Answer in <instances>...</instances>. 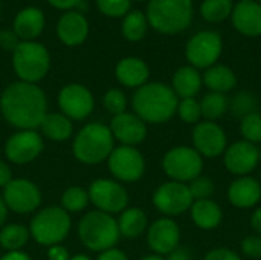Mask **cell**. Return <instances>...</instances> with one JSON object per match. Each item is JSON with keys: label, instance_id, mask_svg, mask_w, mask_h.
Listing matches in <instances>:
<instances>
[{"label": "cell", "instance_id": "1", "mask_svg": "<svg viewBox=\"0 0 261 260\" xmlns=\"http://www.w3.org/2000/svg\"><path fill=\"white\" fill-rule=\"evenodd\" d=\"M0 109L8 123L23 130H32L46 116V97L32 83H12L2 93Z\"/></svg>", "mask_w": 261, "mask_h": 260}, {"label": "cell", "instance_id": "2", "mask_svg": "<svg viewBox=\"0 0 261 260\" xmlns=\"http://www.w3.org/2000/svg\"><path fill=\"white\" fill-rule=\"evenodd\" d=\"M177 104L179 100L174 90L162 83H145L132 98L135 113L144 123L153 124L170 121L177 113Z\"/></svg>", "mask_w": 261, "mask_h": 260}, {"label": "cell", "instance_id": "3", "mask_svg": "<svg viewBox=\"0 0 261 260\" xmlns=\"http://www.w3.org/2000/svg\"><path fill=\"white\" fill-rule=\"evenodd\" d=\"M193 18V0H150L148 23L162 34H177L187 29Z\"/></svg>", "mask_w": 261, "mask_h": 260}, {"label": "cell", "instance_id": "4", "mask_svg": "<svg viewBox=\"0 0 261 260\" xmlns=\"http://www.w3.org/2000/svg\"><path fill=\"white\" fill-rule=\"evenodd\" d=\"M113 152V135L101 123L87 124L80 130L73 143V153L78 161L93 166L99 164Z\"/></svg>", "mask_w": 261, "mask_h": 260}, {"label": "cell", "instance_id": "5", "mask_svg": "<svg viewBox=\"0 0 261 260\" xmlns=\"http://www.w3.org/2000/svg\"><path fill=\"white\" fill-rule=\"evenodd\" d=\"M78 234L81 242L92 251L110 250L121 236L118 222L104 211L87 213L78 225Z\"/></svg>", "mask_w": 261, "mask_h": 260}, {"label": "cell", "instance_id": "6", "mask_svg": "<svg viewBox=\"0 0 261 260\" xmlns=\"http://www.w3.org/2000/svg\"><path fill=\"white\" fill-rule=\"evenodd\" d=\"M12 64L17 75L24 83L40 81L49 70L50 58L43 44L34 41H23L14 49Z\"/></svg>", "mask_w": 261, "mask_h": 260}, {"label": "cell", "instance_id": "7", "mask_svg": "<svg viewBox=\"0 0 261 260\" xmlns=\"http://www.w3.org/2000/svg\"><path fill=\"white\" fill-rule=\"evenodd\" d=\"M203 158L190 146H176L162 158L165 175L176 182L190 184L203 172Z\"/></svg>", "mask_w": 261, "mask_h": 260}, {"label": "cell", "instance_id": "8", "mask_svg": "<svg viewBox=\"0 0 261 260\" xmlns=\"http://www.w3.org/2000/svg\"><path fill=\"white\" fill-rule=\"evenodd\" d=\"M70 231V218L66 210L49 207L41 210L31 222V234L41 245H55Z\"/></svg>", "mask_w": 261, "mask_h": 260}, {"label": "cell", "instance_id": "9", "mask_svg": "<svg viewBox=\"0 0 261 260\" xmlns=\"http://www.w3.org/2000/svg\"><path fill=\"white\" fill-rule=\"evenodd\" d=\"M223 41L220 34L214 31H202L193 35L185 46V57L190 66L199 69H208L217 63L222 55Z\"/></svg>", "mask_w": 261, "mask_h": 260}, {"label": "cell", "instance_id": "10", "mask_svg": "<svg viewBox=\"0 0 261 260\" xmlns=\"http://www.w3.org/2000/svg\"><path fill=\"white\" fill-rule=\"evenodd\" d=\"M194 199L191 196V192L188 188V184L168 181L159 185L153 195V204L154 207L165 216H180L187 211H190Z\"/></svg>", "mask_w": 261, "mask_h": 260}, {"label": "cell", "instance_id": "11", "mask_svg": "<svg viewBox=\"0 0 261 260\" xmlns=\"http://www.w3.org/2000/svg\"><path fill=\"white\" fill-rule=\"evenodd\" d=\"M193 149L202 158H219L228 147L225 129L216 121H200L193 129Z\"/></svg>", "mask_w": 261, "mask_h": 260}, {"label": "cell", "instance_id": "12", "mask_svg": "<svg viewBox=\"0 0 261 260\" xmlns=\"http://www.w3.org/2000/svg\"><path fill=\"white\" fill-rule=\"evenodd\" d=\"M109 169L116 179L122 182H135L141 179L145 172V159L138 149L121 146L110 153Z\"/></svg>", "mask_w": 261, "mask_h": 260}, {"label": "cell", "instance_id": "13", "mask_svg": "<svg viewBox=\"0 0 261 260\" xmlns=\"http://www.w3.org/2000/svg\"><path fill=\"white\" fill-rule=\"evenodd\" d=\"M260 149L258 146L248 143L245 139L236 141L232 144H228L225 153H223V164L226 170L239 176H249L260 164Z\"/></svg>", "mask_w": 261, "mask_h": 260}, {"label": "cell", "instance_id": "14", "mask_svg": "<svg viewBox=\"0 0 261 260\" xmlns=\"http://www.w3.org/2000/svg\"><path fill=\"white\" fill-rule=\"evenodd\" d=\"M89 198L99 208L107 215L110 213H121L128 205V193L127 190L110 179H98L93 181L89 188Z\"/></svg>", "mask_w": 261, "mask_h": 260}, {"label": "cell", "instance_id": "15", "mask_svg": "<svg viewBox=\"0 0 261 260\" xmlns=\"http://www.w3.org/2000/svg\"><path fill=\"white\" fill-rule=\"evenodd\" d=\"M3 202L6 208H11L15 213H31L40 205L41 196L37 185L31 181L12 179L3 187Z\"/></svg>", "mask_w": 261, "mask_h": 260}, {"label": "cell", "instance_id": "16", "mask_svg": "<svg viewBox=\"0 0 261 260\" xmlns=\"http://www.w3.org/2000/svg\"><path fill=\"white\" fill-rule=\"evenodd\" d=\"M147 242L158 256H168L180 245V227L171 218H159L150 225Z\"/></svg>", "mask_w": 261, "mask_h": 260}, {"label": "cell", "instance_id": "17", "mask_svg": "<svg viewBox=\"0 0 261 260\" xmlns=\"http://www.w3.org/2000/svg\"><path fill=\"white\" fill-rule=\"evenodd\" d=\"M43 150V139L34 130H21L12 135L5 147L6 158L14 164H28Z\"/></svg>", "mask_w": 261, "mask_h": 260}, {"label": "cell", "instance_id": "18", "mask_svg": "<svg viewBox=\"0 0 261 260\" xmlns=\"http://www.w3.org/2000/svg\"><path fill=\"white\" fill-rule=\"evenodd\" d=\"M58 104L67 118L83 120L93 110V97L81 84H69L61 89Z\"/></svg>", "mask_w": 261, "mask_h": 260}, {"label": "cell", "instance_id": "19", "mask_svg": "<svg viewBox=\"0 0 261 260\" xmlns=\"http://www.w3.org/2000/svg\"><path fill=\"white\" fill-rule=\"evenodd\" d=\"M112 135L124 146L135 147L147 138V124L136 113H121L113 116L110 124Z\"/></svg>", "mask_w": 261, "mask_h": 260}, {"label": "cell", "instance_id": "20", "mask_svg": "<svg viewBox=\"0 0 261 260\" xmlns=\"http://www.w3.org/2000/svg\"><path fill=\"white\" fill-rule=\"evenodd\" d=\"M228 201L239 210L255 208L261 201L260 181L251 175L236 178L228 188Z\"/></svg>", "mask_w": 261, "mask_h": 260}, {"label": "cell", "instance_id": "21", "mask_svg": "<svg viewBox=\"0 0 261 260\" xmlns=\"http://www.w3.org/2000/svg\"><path fill=\"white\" fill-rule=\"evenodd\" d=\"M232 23L234 28L248 37L261 35V3L248 0L240 2L232 9Z\"/></svg>", "mask_w": 261, "mask_h": 260}, {"label": "cell", "instance_id": "22", "mask_svg": "<svg viewBox=\"0 0 261 260\" xmlns=\"http://www.w3.org/2000/svg\"><path fill=\"white\" fill-rule=\"evenodd\" d=\"M57 34L64 44L78 46L86 40L89 34L87 20L80 12H66L57 25Z\"/></svg>", "mask_w": 261, "mask_h": 260}, {"label": "cell", "instance_id": "23", "mask_svg": "<svg viewBox=\"0 0 261 260\" xmlns=\"http://www.w3.org/2000/svg\"><path fill=\"white\" fill-rule=\"evenodd\" d=\"M193 224L202 231H211L222 225L223 222V210L213 199L194 201L190 208Z\"/></svg>", "mask_w": 261, "mask_h": 260}, {"label": "cell", "instance_id": "24", "mask_svg": "<svg viewBox=\"0 0 261 260\" xmlns=\"http://www.w3.org/2000/svg\"><path fill=\"white\" fill-rule=\"evenodd\" d=\"M150 75L148 66L136 57L124 58L116 66V78L127 87H141L147 83Z\"/></svg>", "mask_w": 261, "mask_h": 260}, {"label": "cell", "instance_id": "25", "mask_svg": "<svg viewBox=\"0 0 261 260\" xmlns=\"http://www.w3.org/2000/svg\"><path fill=\"white\" fill-rule=\"evenodd\" d=\"M203 80L200 72L193 66H182L177 69L173 75V90L177 95L184 98H196L202 89Z\"/></svg>", "mask_w": 261, "mask_h": 260}, {"label": "cell", "instance_id": "26", "mask_svg": "<svg viewBox=\"0 0 261 260\" xmlns=\"http://www.w3.org/2000/svg\"><path fill=\"white\" fill-rule=\"evenodd\" d=\"M44 26V15L37 8H26L20 11L14 21V32L18 38L32 40L38 37Z\"/></svg>", "mask_w": 261, "mask_h": 260}, {"label": "cell", "instance_id": "27", "mask_svg": "<svg viewBox=\"0 0 261 260\" xmlns=\"http://www.w3.org/2000/svg\"><path fill=\"white\" fill-rule=\"evenodd\" d=\"M203 84L210 89V92L223 93L226 95L237 86V75L236 72L223 64H214L208 67L202 77Z\"/></svg>", "mask_w": 261, "mask_h": 260}, {"label": "cell", "instance_id": "28", "mask_svg": "<svg viewBox=\"0 0 261 260\" xmlns=\"http://www.w3.org/2000/svg\"><path fill=\"white\" fill-rule=\"evenodd\" d=\"M148 225V219L147 215L141 210V208H125L121 213V218L118 221V228H119V234H122L124 238H139Z\"/></svg>", "mask_w": 261, "mask_h": 260}, {"label": "cell", "instance_id": "29", "mask_svg": "<svg viewBox=\"0 0 261 260\" xmlns=\"http://www.w3.org/2000/svg\"><path fill=\"white\" fill-rule=\"evenodd\" d=\"M43 133L52 141H66L72 136V123L66 115L61 113H46L41 121Z\"/></svg>", "mask_w": 261, "mask_h": 260}, {"label": "cell", "instance_id": "30", "mask_svg": "<svg viewBox=\"0 0 261 260\" xmlns=\"http://www.w3.org/2000/svg\"><path fill=\"white\" fill-rule=\"evenodd\" d=\"M228 107H229V101H228L226 95H223V93L210 92V93L203 95V98L200 101L202 118H205L206 121L220 120L228 112Z\"/></svg>", "mask_w": 261, "mask_h": 260}, {"label": "cell", "instance_id": "31", "mask_svg": "<svg viewBox=\"0 0 261 260\" xmlns=\"http://www.w3.org/2000/svg\"><path fill=\"white\" fill-rule=\"evenodd\" d=\"M234 9L232 0H203L200 6L202 17L210 23H220L226 20Z\"/></svg>", "mask_w": 261, "mask_h": 260}, {"label": "cell", "instance_id": "32", "mask_svg": "<svg viewBox=\"0 0 261 260\" xmlns=\"http://www.w3.org/2000/svg\"><path fill=\"white\" fill-rule=\"evenodd\" d=\"M147 32V17L141 11H132L122 21V34L130 41H139Z\"/></svg>", "mask_w": 261, "mask_h": 260}, {"label": "cell", "instance_id": "33", "mask_svg": "<svg viewBox=\"0 0 261 260\" xmlns=\"http://www.w3.org/2000/svg\"><path fill=\"white\" fill-rule=\"evenodd\" d=\"M29 233L21 225H8L0 231V244L9 251H18L28 241Z\"/></svg>", "mask_w": 261, "mask_h": 260}, {"label": "cell", "instance_id": "34", "mask_svg": "<svg viewBox=\"0 0 261 260\" xmlns=\"http://www.w3.org/2000/svg\"><path fill=\"white\" fill-rule=\"evenodd\" d=\"M257 109H258V100L255 95L249 92H240L231 100V110L234 116H239L240 120L251 113H255Z\"/></svg>", "mask_w": 261, "mask_h": 260}, {"label": "cell", "instance_id": "35", "mask_svg": "<svg viewBox=\"0 0 261 260\" xmlns=\"http://www.w3.org/2000/svg\"><path fill=\"white\" fill-rule=\"evenodd\" d=\"M240 133L245 141L252 144L261 143V115L258 112L251 113L240 120Z\"/></svg>", "mask_w": 261, "mask_h": 260}, {"label": "cell", "instance_id": "36", "mask_svg": "<svg viewBox=\"0 0 261 260\" xmlns=\"http://www.w3.org/2000/svg\"><path fill=\"white\" fill-rule=\"evenodd\" d=\"M177 115L187 124H197L202 121L200 101L196 98H184L177 104Z\"/></svg>", "mask_w": 261, "mask_h": 260}, {"label": "cell", "instance_id": "37", "mask_svg": "<svg viewBox=\"0 0 261 260\" xmlns=\"http://www.w3.org/2000/svg\"><path fill=\"white\" fill-rule=\"evenodd\" d=\"M87 201H89V193L80 187H70L64 192L63 198H61V202H63V207L67 210V211H81L86 205H87Z\"/></svg>", "mask_w": 261, "mask_h": 260}, {"label": "cell", "instance_id": "38", "mask_svg": "<svg viewBox=\"0 0 261 260\" xmlns=\"http://www.w3.org/2000/svg\"><path fill=\"white\" fill-rule=\"evenodd\" d=\"M188 188L191 192V196L194 201H202V199H211L214 192H216V185L213 182L211 178L200 175L196 179H193L188 184Z\"/></svg>", "mask_w": 261, "mask_h": 260}, {"label": "cell", "instance_id": "39", "mask_svg": "<svg viewBox=\"0 0 261 260\" xmlns=\"http://www.w3.org/2000/svg\"><path fill=\"white\" fill-rule=\"evenodd\" d=\"M104 107L107 109V112H110L112 115H121L125 112L127 107V98L125 95L118 90V89H112L104 95Z\"/></svg>", "mask_w": 261, "mask_h": 260}, {"label": "cell", "instance_id": "40", "mask_svg": "<svg viewBox=\"0 0 261 260\" xmlns=\"http://www.w3.org/2000/svg\"><path fill=\"white\" fill-rule=\"evenodd\" d=\"M98 8L109 17H121L128 12L132 0H96Z\"/></svg>", "mask_w": 261, "mask_h": 260}, {"label": "cell", "instance_id": "41", "mask_svg": "<svg viewBox=\"0 0 261 260\" xmlns=\"http://www.w3.org/2000/svg\"><path fill=\"white\" fill-rule=\"evenodd\" d=\"M240 250H242L243 256H246L248 259H261V238L257 234H249V236L243 238V241L240 244Z\"/></svg>", "mask_w": 261, "mask_h": 260}, {"label": "cell", "instance_id": "42", "mask_svg": "<svg viewBox=\"0 0 261 260\" xmlns=\"http://www.w3.org/2000/svg\"><path fill=\"white\" fill-rule=\"evenodd\" d=\"M203 260H242V257L234 250H229L225 247H217V248L210 250Z\"/></svg>", "mask_w": 261, "mask_h": 260}, {"label": "cell", "instance_id": "43", "mask_svg": "<svg viewBox=\"0 0 261 260\" xmlns=\"http://www.w3.org/2000/svg\"><path fill=\"white\" fill-rule=\"evenodd\" d=\"M0 46L5 49H15L18 46V37L14 31H0Z\"/></svg>", "mask_w": 261, "mask_h": 260}, {"label": "cell", "instance_id": "44", "mask_svg": "<svg viewBox=\"0 0 261 260\" xmlns=\"http://www.w3.org/2000/svg\"><path fill=\"white\" fill-rule=\"evenodd\" d=\"M98 260H128V259H127V256H125L121 250L110 248V250L102 251V254L99 256V259Z\"/></svg>", "mask_w": 261, "mask_h": 260}, {"label": "cell", "instance_id": "45", "mask_svg": "<svg viewBox=\"0 0 261 260\" xmlns=\"http://www.w3.org/2000/svg\"><path fill=\"white\" fill-rule=\"evenodd\" d=\"M251 228H252L254 234L261 238V207L255 208L251 215Z\"/></svg>", "mask_w": 261, "mask_h": 260}, {"label": "cell", "instance_id": "46", "mask_svg": "<svg viewBox=\"0 0 261 260\" xmlns=\"http://www.w3.org/2000/svg\"><path fill=\"white\" fill-rule=\"evenodd\" d=\"M49 260H69V253L63 247H52L47 253Z\"/></svg>", "mask_w": 261, "mask_h": 260}, {"label": "cell", "instance_id": "47", "mask_svg": "<svg viewBox=\"0 0 261 260\" xmlns=\"http://www.w3.org/2000/svg\"><path fill=\"white\" fill-rule=\"evenodd\" d=\"M12 181L11 178V169L0 161V187H6Z\"/></svg>", "mask_w": 261, "mask_h": 260}, {"label": "cell", "instance_id": "48", "mask_svg": "<svg viewBox=\"0 0 261 260\" xmlns=\"http://www.w3.org/2000/svg\"><path fill=\"white\" fill-rule=\"evenodd\" d=\"M167 260H191V254H190L188 250L179 247V248H176L173 253L168 254V259Z\"/></svg>", "mask_w": 261, "mask_h": 260}, {"label": "cell", "instance_id": "49", "mask_svg": "<svg viewBox=\"0 0 261 260\" xmlns=\"http://www.w3.org/2000/svg\"><path fill=\"white\" fill-rule=\"evenodd\" d=\"M47 2L58 9H70L75 8L80 0H47Z\"/></svg>", "mask_w": 261, "mask_h": 260}, {"label": "cell", "instance_id": "50", "mask_svg": "<svg viewBox=\"0 0 261 260\" xmlns=\"http://www.w3.org/2000/svg\"><path fill=\"white\" fill-rule=\"evenodd\" d=\"M0 260H29V257H28V254H24L21 251H9Z\"/></svg>", "mask_w": 261, "mask_h": 260}, {"label": "cell", "instance_id": "51", "mask_svg": "<svg viewBox=\"0 0 261 260\" xmlns=\"http://www.w3.org/2000/svg\"><path fill=\"white\" fill-rule=\"evenodd\" d=\"M5 219H6V205H5L3 199L0 198V225L5 222Z\"/></svg>", "mask_w": 261, "mask_h": 260}, {"label": "cell", "instance_id": "52", "mask_svg": "<svg viewBox=\"0 0 261 260\" xmlns=\"http://www.w3.org/2000/svg\"><path fill=\"white\" fill-rule=\"evenodd\" d=\"M75 8H78V12H80V14H83V12H87V9H89V5H87L86 2L80 0V2H78V5H76Z\"/></svg>", "mask_w": 261, "mask_h": 260}, {"label": "cell", "instance_id": "53", "mask_svg": "<svg viewBox=\"0 0 261 260\" xmlns=\"http://www.w3.org/2000/svg\"><path fill=\"white\" fill-rule=\"evenodd\" d=\"M141 260H167V259H165V257H162V256L153 254V256H145V257H142Z\"/></svg>", "mask_w": 261, "mask_h": 260}, {"label": "cell", "instance_id": "54", "mask_svg": "<svg viewBox=\"0 0 261 260\" xmlns=\"http://www.w3.org/2000/svg\"><path fill=\"white\" fill-rule=\"evenodd\" d=\"M70 260H90L89 257H86V256H83V254H80V256H75L73 259Z\"/></svg>", "mask_w": 261, "mask_h": 260}, {"label": "cell", "instance_id": "55", "mask_svg": "<svg viewBox=\"0 0 261 260\" xmlns=\"http://www.w3.org/2000/svg\"><path fill=\"white\" fill-rule=\"evenodd\" d=\"M258 181H260V184H261V173H260V179H258Z\"/></svg>", "mask_w": 261, "mask_h": 260}, {"label": "cell", "instance_id": "56", "mask_svg": "<svg viewBox=\"0 0 261 260\" xmlns=\"http://www.w3.org/2000/svg\"><path fill=\"white\" fill-rule=\"evenodd\" d=\"M258 149H260V158H261V147H258Z\"/></svg>", "mask_w": 261, "mask_h": 260}, {"label": "cell", "instance_id": "57", "mask_svg": "<svg viewBox=\"0 0 261 260\" xmlns=\"http://www.w3.org/2000/svg\"><path fill=\"white\" fill-rule=\"evenodd\" d=\"M136 2H144V0H136Z\"/></svg>", "mask_w": 261, "mask_h": 260}, {"label": "cell", "instance_id": "58", "mask_svg": "<svg viewBox=\"0 0 261 260\" xmlns=\"http://www.w3.org/2000/svg\"><path fill=\"white\" fill-rule=\"evenodd\" d=\"M242 2H248V0H242Z\"/></svg>", "mask_w": 261, "mask_h": 260}, {"label": "cell", "instance_id": "59", "mask_svg": "<svg viewBox=\"0 0 261 260\" xmlns=\"http://www.w3.org/2000/svg\"><path fill=\"white\" fill-rule=\"evenodd\" d=\"M260 2H261V0H260Z\"/></svg>", "mask_w": 261, "mask_h": 260}]
</instances>
